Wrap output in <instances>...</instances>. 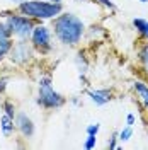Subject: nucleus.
Wrapping results in <instances>:
<instances>
[{
    "instance_id": "nucleus-5",
    "label": "nucleus",
    "mask_w": 148,
    "mask_h": 150,
    "mask_svg": "<svg viewBox=\"0 0 148 150\" xmlns=\"http://www.w3.org/2000/svg\"><path fill=\"white\" fill-rule=\"evenodd\" d=\"M31 56H32V50L26 41H20L16 46L10 48V60L14 63H17V65H22V63L29 62Z\"/></svg>"
},
{
    "instance_id": "nucleus-10",
    "label": "nucleus",
    "mask_w": 148,
    "mask_h": 150,
    "mask_svg": "<svg viewBox=\"0 0 148 150\" xmlns=\"http://www.w3.org/2000/svg\"><path fill=\"white\" fill-rule=\"evenodd\" d=\"M135 91L143 99V103L148 106V85H145L143 82H135Z\"/></svg>"
},
{
    "instance_id": "nucleus-18",
    "label": "nucleus",
    "mask_w": 148,
    "mask_h": 150,
    "mask_svg": "<svg viewBox=\"0 0 148 150\" xmlns=\"http://www.w3.org/2000/svg\"><path fill=\"white\" fill-rule=\"evenodd\" d=\"M99 128H101V126H99L97 123H95V125H89V126H87V135H97Z\"/></svg>"
},
{
    "instance_id": "nucleus-2",
    "label": "nucleus",
    "mask_w": 148,
    "mask_h": 150,
    "mask_svg": "<svg viewBox=\"0 0 148 150\" xmlns=\"http://www.w3.org/2000/svg\"><path fill=\"white\" fill-rule=\"evenodd\" d=\"M19 10L24 16H29L32 19H51L61 12V4H55V2L49 4V2H39V0H24L19 5Z\"/></svg>"
},
{
    "instance_id": "nucleus-14",
    "label": "nucleus",
    "mask_w": 148,
    "mask_h": 150,
    "mask_svg": "<svg viewBox=\"0 0 148 150\" xmlns=\"http://www.w3.org/2000/svg\"><path fill=\"white\" fill-rule=\"evenodd\" d=\"M10 38H12V33L7 28V24H0V41L2 39H10Z\"/></svg>"
},
{
    "instance_id": "nucleus-22",
    "label": "nucleus",
    "mask_w": 148,
    "mask_h": 150,
    "mask_svg": "<svg viewBox=\"0 0 148 150\" xmlns=\"http://www.w3.org/2000/svg\"><path fill=\"white\" fill-rule=\"evenodd\" d=\"M4 89H5V80L0 79V91H4Z\"/></svg>"
},
{
    "instance_id": "nucleus-17",
    "label": "nucleus",
    "mask_w": 148,
    "mask_h": 150,
    "mask_svg": "<svg viewBox=\"0 0 148 150\" xmlns=\"http://www.w3.org/2000/svg\"><path fill=\"white\" fill-rule=\"evenodd\" d=\"M4 109H5V114H7V116H10V118L16 116V109H14L12 103H4Z\"/></svg>"
},
{
    "instance_id": "nucleus-3",
    "label": "nucleus",
    "mask_w": 148,
    "mask_h": 150,
    "mask_svg": "<svg viewBox=\"0 0 148 150\" xmlns=\"http://www.w3.org/2000/svg\"><path fill=\"white\" fill-rule=\"evenodd\" d=\"M37 103L41 106H44V108H60L61 104L65 103V99L58 92L53 91L49 77L39 80V97H37Z\"/></svg>"
},
{
    "instance_id": "nucleus-19",
    "label": "nucleus",
    "mask_w": 148,
    "mask_h": 150,
    "mask_svg": "<svg viewBox=\"0 0 148 150\" xmlns=\"http://www.w3.org/2000/svg\"><path fill=\"white\" fill-rule=\"evenodd\" d=\"M95 2H101L104 7H109V9H114V7H116V5L112 4L111 0H95Z\"/></svg>"
},
{
    "instance_id": "nucleus-16",
    "label": "nucleus",
    "mask_w": 148,
    "mask_h": 150,
    "mask_svg": "<svg viewBox=\"0 0 148 150\" xmlns=\"http://www.w3.org/2000/svg\"><path fill=\"white\" fill-rule=\"evenodd\" d=\"M95 142H97V138H95V135H87V140H85V149L90 150L95 147Z\"/></svg>"
},
{
    "instance_id": "nucleus-6",
    "label": "nucleus",
    "mask_w": 148,
    "mask_h": 150,
    "mask_svg": "<svg viewBox=\"0 0 148 150\" xmlns=\"http://www.w3.org/2000/svg\"><path fill=\"white\" fill-rule=\"evenodd\" d=\"M32 43H34V46L39 48V50H43V51H48L49 50V39H51V34H49V31L48 28L44 26H37V28L32 29Z\"/></svg>"
},
{
    "instance_id": "nucleus-21",
    "label": "nucleus",
    "mask_w": 148,
    "mask_h": 150,
    "mask_svg": "<svg viewBox=\"0 0 148 150\" xmlns=\"http://www.w3.org/2000/svg\"><path fill=\"white\" fill-rule=\"evenodd\" d=\"M116 140H118V137H112L111 138V143H109V149H118V143H116Z\"/></svg>"
},
{
    "instance_id": "nucleus-4",
    "label": "nucleus",
    "mask_w": 148,
    "mask_h": 150,
    "mask_svg": "<svg viewBox=\"0 0 148 150\" xmlns=\"http://www.w3.org/2000/svg\"><path fill=\"white\" fill-rule=\"evenodd\" d=\"M7 28L10 29L12 34L26 39L32 34V29H34V24L32 21L27 17H22V16H10L7 19Z\"/></svg>"
},
{
    "instance_id": "nucleus-20",
    "label": "nucleus",
    "mask_w": 148,
    "mask_h": 150,
    "mask_svg": "<svg viewBox=\"0 0 148 150\" xmlns=\"http://www.w3.org/2000/svg\"><path fill=\"white\" fill-rule=\"evenodd\" d=\"M126 123H128V126H133V125H135V114H128V116H126Z\"/></svg>"
},
{
    "instance_id": "nucleus-23",
    "label": "nucleus",
    "mask_w": 148,
    "mask_h": 150,
    "mask_svg": "<svg viewBox=\"0 0 148 150\" xmlns=\"http://www.w3.org/2000/svg\"><path fill=\"white\" fill-rule=\"evenodd\" d=\"M48 2H55V4H61V0H48Z\"/></svg>"
},
{
    "instance_id": "nucleus-8",
    "label": "nucleus",
    "mask_w": 148,
    "mask_h": 150,
    "mask_svg": "<svg viewBox=\"0 0 148 150\" xmlns=\"http://www.w3.org/2000/svg\"><path fill=\"white\" fill-rule=\"evenodd\" d=\"M90 96V99H92V103H95L97 106H104V104H107L111 101V92L107 91V89H99V91H90L89 92Z\"/></svg>"
},
{
    "instance_id": "nucleus-13",
    "label": "nucleus",
    "mask_w": 148,
    "mask_h": 150,
    "mask_svg": "<svg viewBox=\"0 0 148 150\" xmlns=\"http://www.w3.org/2000/svg\"><path fill=\"white\" fill-rule=\"evenodd\" d=\"M133 24H135V28L138 29L140 34H145V31H147V21H143V19H135Z\"/></svg>"
},
{
    "instance_id": "nucleus-7",
    "label": "nucleus",
    "mask_w": 148,
    "mask_h": 150,
    "mask_svg": "<svg viewBox=\"0 0 148 150\" xmlns=\"http://www.w3.org/2000/svg\"><path fill=\"white\" fill-rule=\"evenodd\" d=\"M17 128L22 131V135H26V137H31V135L34 133V125H32V121L29 120L24 112L17 114Z\"/></svg>"
},
{
    "instance_id": "nucleus-24",
    "label": "nucleus",
    "mask_w": 148,
    "mask_h": 150,
    "mask_svg": "<svg viewBox=\"0 0 148 150\" xmlns=\"http://www.w3.org/2000/svg\"><path fill=\"white\" fill-rule=\"evenodd\" d=\"M145 36L148 38V22H147V31H145Z\"/></svg>"
},
{
    "instance_id": "nucleus-1",
    "label": "nucleus",
    "mask_w": 148,
    "mask_h": 150,
    "mask_svg": "<svg viewBox=\"0 0 148 150\" xmlns=\"http://www.w3.org/2000/svg\"><path fill=\"white\" fill-rule=\"evenodd\" d=\"M56 38L65 45H77L83 34V22L73 14H61L53 22Z\"/></svg>"
},
{
    "instance_id": "nucleus-15",
    "label": "nucleus",
    "mask_w": 148,
    "mask_h": 150,
    "mask_svg": "<svg viewBox=\"0 0 148 150\" xmlns=\"http://www.w3.org/2000/svg\"><path fill=\"white\" fill-rule=\"evenodd\" d=\"M140 58H141V63H143V67H145V70L148 72V45L143 48V50H141Z\"/></svg>"
},
{
    "instance_id": "nucleus-26",
    "label": "nucleus",
    "mask_w": 148,
    "mask_h": 150,
    "mask_svg": "<svg viewBox=\"0 0 148 150\" xmlns=\"http://www.w3.org/2000/svg\"><path fill=\"white\" fill-rule=\"evenodd\" d=\"M140 2H148V0H140Z\"/></svg>"
},
{
    "instance_id": "nucleus-25",
    "label": "nucleus",
    "mask_w": 148,
    "mask_h": 150,
    "mask_svg": "<svg viewBox=\"0 0 148 150\" xmlns=\"http://www.w3.org/2000/svg\"><path fill=\"white\" fill-rule=\"evenodd\" d=\"M12 2H19V4H22V2H24V0H12Z\"/></svg>"
},
{
    "instance_id": "nucleus-11",
    "label": "nucleus",
    "mask_w": 148,
    "mask_h": 150,
    "mask_svg": "<svg viewBox=\"0 0 148 150\" xmlns=\"http://www.w3.org/2000/svg\"><path fill=\"white\" fill-rule=\"evenodd\" d=\"M10 48H12V39H2L0 41V58H4L9 53Z\"/></svg>"
},
{
    "instance_id": "nucleus-9",
    "label": "nucleus",
    "mask_w": 148,
    "mask_h": 150,
    "mask_svg": "<svg viewBox=\"0 0 148 150\" xmlns=\"http://www.w3.org/2000/svg\"><path fill=\"white\" fill-rule=\"evenodd\" d=\"M0 126H2L4 135H7V137H9L10 133L14 131V118H10V116H7V114H4V116H2V120H0Z\"/></svg>"
},
{
    "instance_id": "nucleus-12",
    "label": "nucleus",
    "mask_w": 148,
    "mask_h": 150,
    "mask_svg": "<svg viewBox=\"0 0 148 150\" xmlns=\"http://www.w3.org/2000/svg\"><path fill=\"white\" fill-rule=\"evenodd\" d=\"M133 137V128L131 126H126V128H123V130L119 131V140L121 142H128Z\"/></svg>"
}]
</instances>
